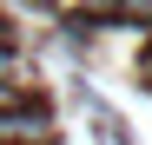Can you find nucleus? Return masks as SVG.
<instances>
[{
	"mask_svg": "<svg viewBox=\"0 0 152 145\" xmlns=\"http://www.w3.org/2000/svg\"><path fill=\"white\" fill-rule=\"evenodd\" d=\"M0 138L7 145H40L46 138V112L27 99H0Z\"/></svg>",
	"mask_w": 152,
	"mask_h": 145,
	"instance_id": "obj_1",
	"label": "nucleus"
}]
</instances>
